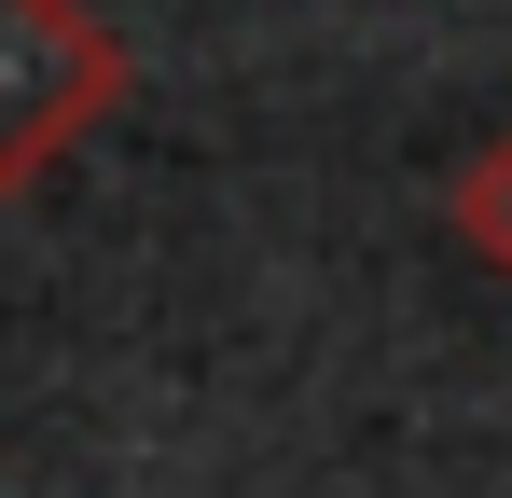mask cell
Masks as SVG:
<instances>
[{
  "label": "cell",
  "instance_id": "7a4b0ae2",
  "mask_svg": "<svg viewBox=\"0 0 512 498\" xmlns=\"http://www.w3.org/2000/svg\"><path fill=\"white\" fill-rule=\"evenodd\" d=\"M443 222L471 236V263H499V277H512V139H485V153L443 180Z\"/></svg>",
  "mask_w": 512,
  "mask_h": 498
},
{
  "label": "cell",
  "instance_id": "6da1fadb",
  "mask_svg": "<svg viewBox=\"0 0 512 498\" xmlns=\"http://www.w3.org/2000/svg\"><path fill=\"white\" fill-rule=\"evenodd\" d=\"M111 111H125L111 14H84V0H0V194H28Z\"/></svg>",
  "mask_w": 512,
  "mask_h": 498
}]
</instances>
